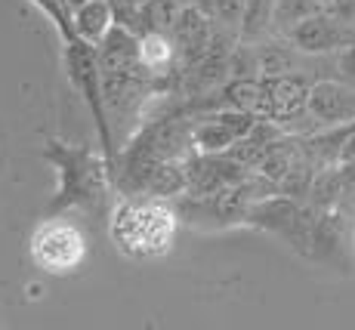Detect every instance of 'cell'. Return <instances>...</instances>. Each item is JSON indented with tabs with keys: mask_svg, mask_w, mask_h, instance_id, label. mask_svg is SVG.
<instances>
[{
	"mask_svg": "<svg viewBox=\"0 0 355 330\" xmlns=\"http://www.w3.org/2000/svg\"><path fill=\"white\" fill-rule=\"evenodd\" d=\"M180 213L167 198H124L112 213V241L130 259H158L170 253Z\"/></svg>",
	"mask_w": 355,
	"mask_h": 330,
	"instance_id": "obj_1",
	"label": "cell"
},
{
	"mask_svg": "<svg viewBox=\"0 0 355 330\" xmlns=\"http://www.w3.org/2000/svg\"><path fill=\"white\" fill-rule=\"evenodd\" d=\"M46 161L59 170V191L50 201V210L65 207H99V201L108 191V170L112 161H102L93 148L80 142H59L53 139L44 148Z\"/></svg>",
	"mask_w": 355,
	"mask_h": 330,
	"instance_id": "obj_2",
	"label": "cell"
},
{
	"mask_svg": "<svg viewBox=\"0 0 355 330\" xmlns=\"http://www.w3.org/2000/svg\"><path fill=\"white\" fill-rule=\"evenodd\" d=\"M31 259L50 275H71L87 263V238L68 219H46L28 241Z\"/></svg>",
	"mask_w": 355,
	"mask_h": 330,
	"instance_id": "obj_3",
	"label": "cell"
},
{
	"mask_svg": "<svg viewBox=\"0 0 355 330\" xmlns=\"http://www.w3.org/2000/svg\"><path fill=\"white\" fill-rule=\"evenodd\" d=\"M257 114L226 105L192 123V146L198 155H226L241 136H248L257 127Z\"/></svg>",
	"mask_w": 355,
	"mask_h": 330,
	"instance_id": "obj_4",
	"label": "cell"
},
{
	"mask_svg": "<svg viewBox=\"0 0 355 330\" xmlns=\"http://www.w3.org/2000/svg\"><path fill=\"white\" fill-rule=\"evenodd\" d=\"M263 87H266V118L269 121L282 123L284 130H291L293 121H312L309 118V90H312V84L300 71L263 78Z\"/></svg>",
	"mask_w": 355,
	"mask_h": 330,
	"instance_id": "obj_5",
	"label": "cell"
},
{
	"mask_svg": "<svg viewBox=\"0 0 355 330\" xmlns=\"http://www.w3.org/2000/svg\"><path fill=\"white\" fill-rule=\"evenodd\" d=\"M288 40L300 53H306V56H324V53H340L346 44H352L355 28L343 25L327 10H322L315 16L303 19L300 25H293L288 31Z\"/></svg>",
	"mask_w": 355,
	"mask_h": 330,
	"instance_id": "obj_6",
	"label": "cell"
},
{
	"mask_svg": "<svg viewBox=\"0 0 355 330\" xmlns=\"http://www.w3.org/2000/svg\"><path fill=\"white\" fill-rule=\"evenodd\" d=\"M309 118L318 130L355 121V84L343 78H322L309 90Z\"/></svg>",
	"mask_w": 355,
	"mask_h": 330,
	"instance_id": "obj_7",
	"label": "cell"
},
{
	"mask_svg": "<svg viewBox=\"0 0 355 330\" xmlns=\"http://www.w3.org/2000/svg\"><path fill=\"white\" fill-rule=\"evenodd\" d=\"M214 31H216L214 16H207L201 6H192V3H182L173 25H170V37L176 44V53H180L182 62H192V65L210 50Z\"/></svg>",
	"mask_w": 355,
	"mask_h": 330,
	"instance_id": "obj_8",
	"label": "cell"
},
{
	"mask_svg": "<svg viewBox=\"0 0 355 330\" xmlns=\"http://www.w3.org/2000/svg\"><path fill=\"white\" fill-rule=\"evenodd\" d=\"M71 25H74V37L99 46L105 40V34L114 28V10L108 0H84L74 10Z\"/></svg>",
	"mask_w": 355,
	"mask_h": 330,
	"instance_id": "obj_9",
	"label": "cell"
},
{
	"mask_svg": "<svg viewBox=\"0 0 355 330\" xmlns=\"http://www.w3.org/2000/svg\"><path fill=\"white\" fill-rule=\"evenodd\" d=\"M223 105L241 108L257 118H266V87L263 78H232L223 87Z\"/></svg>",
	"mask_w": 355,
	"mask_h": 330,
	"instance_id": "obj_10",
	"label": "cell"
},
{
	"mask_svg": "<svg viewBox=\"0 0 355 330\" xmlns=\"http://www.w3.org/2000/svg\"><path fill=\"white\" fill-rule=\"evenodd\" d=\"M176 56V44L167 31L148 28L139 34V62L152 74H164L170 68V62Z\"/></svg>",
	"mask_w": 355,
	"mask_h": 330,
	"instance_id": "obj_11",
	"label": "cell"
},
{
	"mask_svg": "<svg viewBox=\"0 0 355 330\" xmlns=\"http://www.w3.org/2000/svg\"><path fill=\"white\" fill-rule=\"evenodd\" d=\"M272 28H275V0H248L238 37H241L244 44H257V40H263Z\"/></svg>",
	"mask_w": 355,
	"mask_h": 330,
	"instance_id": "obj_12",
	"label": "cell"
},
{
	"mask_svg": "<svg viewBox=\"0 0 355 330\" xmlns=\"http://www.w3.org/2000/svg\"><path fill=\"white\" fill-rule=\"evenodd\" d=\"M297 46L284 44H259L257 46V62H259V78H275V74H291L297 71Z\"/></svg>",
	"mask_w": 355,
	"mask_h": 330,
	"instance_id": "obj_13",
	"label": "cell"
},
{
	"mask_svg": "<svg viewBox=\"0 0 355 330\" xmlns=\"http://www.w3.org/2000/svg\"><path fill=\"white\" fill-rule=\"evenodd\" d=\"M327 0H275V28L288 34L293 25L324 10Z\"/></svg>",
	"mask_w": 355,
	"mask_h": 330,
	"instance_id": "obj_14",
	"label": "cell"
},
{
	"mask_svg": "<svg viewBox=\"0 0 355 330\" xmlns=\"http://www.w3.org/2000/svg\"><path fill=\"white\" fill-rule=\"evenodd\" d=\"M244 6H248V0H210V16H214V22L220 28L238 31L241 28Z\"/></svg>",
	"mask_w": 355,
	"mask_h": 330,
	"instance_id": "obj_15",
	"label": "cell"
},
{
	"mask_svg": "<svg viewBox=\"0 0 355 330\" xmlns=\"http://www.w3.org/2000/svg\"><path fill=\"white\" fill-rule=\"evenodd\" d=\"M324 10L331 12L334 19H340L343 25L355 28V0H327Z\"/></svg>",
	"mask_w": 355,
	"mask_h": 330,
	"instance_id": "obj_16",
	"label": "cell"
},
{
	"mask_svg": "<svg viewBox=\"0 0 355 330\" xmlns=\"http://www.w3.org/2000/svg\"><path fill=\"white\" fill-rule=\"evenodd\" d=\"M337 68H340V78L349 80V84H355V40H352V44H346L343 50H340Z\"/></svg>",
	"mask_w": 355,
	"mask_h": 330,
	"instance_id": "obj_17",
	"label": "cell"
},
{
	"mask_svg": "<svg viewBox=\"0 0 355 330\" xmlns=\"http://www.w3.org/2000/svg\"><path fill=\"white\" fill-rule=\"evenodd\" d=\"M340 164H355V121L346 127L343 146H340Z\"/></svg>",
	"mask_w": 355,
	"mask_h": 330,
	"instance_id": "obj_18",
	"label": "cell"
},
{
	"mask_svg": "<svg viewBox=\"0 0 355 330\" xmlns=\"http://www.w3.org/2000/svg\"><path fill=\"white\" fill-rule=\"evenodd\" d=\"M182 3H189V0H182Z\"/></svg>",
	"mask_w": 355,
	"mask_h": 330,
	"instance_id": "obj_19",
	"label": "cell"
}]
</instances>
